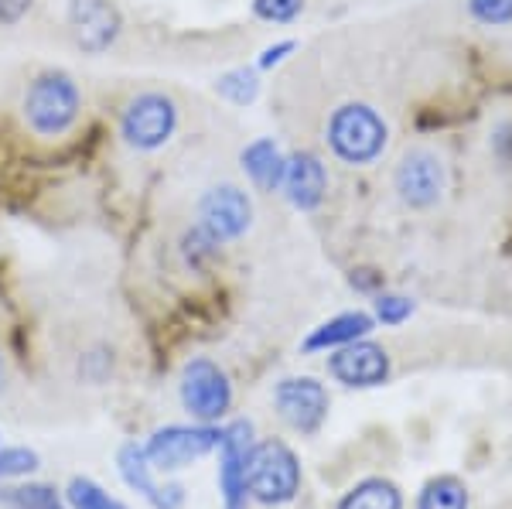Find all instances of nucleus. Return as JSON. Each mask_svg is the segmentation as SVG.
<instances>
[{
	"label": "nucleus",
	"instance_id": "f257e3e1",
	"mask_svg": "<svg viewBox=\"0 0 512 509\" xmlns=\"http://www.w3.org/2000/svg\"><path fill=\"white\" fill-rule=\"evenodd\" d=\"M325 144L335 161L349 168H369L390 144V123L369 103H342L325 120Z\"/></svg>",
	"mask_w": 512,
	"mask_h": 509
},
{
	"label": "nucleus",
	"instance_id": "f03ea898",
	"mask_svg": "<svg viewBox=\"0 0 512 509\" xmlns=\"http://www.w3.org/2000/svg\"><path fill=\"white\" fill-rule=\"evenodd\" d=\"M82 110L79 82L65 69H45L28 82L21 100V117L38 137H62L72 130Z\"/></svg>",
	"mask_w": 512,
	"mask_h": 509
},
{
	"label": "nucleus",
	"instance_id": "7ed1b4c3",
	"mask_svg": "<svg viewBox=\"0 0 512 509\" xmlns=\"http://www.w3.org/2000/svg\"><path fill=\"white\" fill-rule=\"evenodd\" d=\"M219 438V424H164V428H154L151 438L144 441V455L158 475H175L212 455L219 448Z\"/></svg>",
	"mask_w": 512,
	"mask_h": 509
},
{
	"label": "nucleus",
	"instance_id": "20e7f679",
	"mask_svg": "<svg viewBox=\"0 0 512 509\" xmlns=\"http://www.w3.org/2000/svg\"><path fill=\"white\" fill-rule=\"evenodd\" d=\"M301 492V462L280 438H263L250 462V499L260 506H287Z\"/></svg>",
	"mask_w": 512,
	"mask_h": 509
},
{
	"label": "nucleus",
	"instance_id": "39448f33",
	"mask_svg": "<svg viewBox=\"0 0 512 509\" xmlns=\"http://www.w3.org/2000/svg\"><path fill=\"white\" fill-rule=\"evenodd\" d=\"M178 400L198 424H219L233 410V383L216 359L195 356L181 366Z\"/></svg>",
	"mask_w": 512,
	"mask_h": 509
},
{
	"label": "nucleus",
	"instance_id": "423d86ee",
	"mask_svg": "<svg viewBox=\"0 0 512 509\" xmlns=\"http://www.w3.org/2000/svg\"><path fill=\"white\" fill-rule=\"evenodd\" d=\"M393 192L414 212L437 209L448 192V164L434 147H407L393 168Z\"/></svg>",
	"mask_w": 512,
	"mask_h": 509
},
{
	"label": "nucleus",
	"instance_id": "0eeeda50",
	"mask_svg": "<svg viewBox=\"0 0 512 509\" xmlns=\"http://www.w3.org/2000/svg\"><path fill=\"white\" fill-rule=\"evenodd\" d=\"M178 130V103L161 89L130 96L120 113V137L134 151H161Z\"/></svg>",
	"mask_w": 512,
	"mask_h": 509
},
{
	"label": "nucleus",
	"instance_id": "6e6552de",
	"mask_svg": "<svg viewBox=\"0 0 512 509\" xmlns=\"http://www.w3.org/2000/svg\"><path fill=\"white\" fill-rule=\"evenodd\" d=\"M253 448H256V431L253 421H236L222 424V438H219V499L222 509H250V462H253Z\"/></svg>",
	"mask_w": 512,
	"mask_h": 509
},
{
	"label": "nucleus",
	"instance_id": "1a4fd4ad",
	"mask_svg": "<svg viewBox=\"0 0 512 509\" xmlns=\"http://www.w3.org/2000/svg\"><path fill=\"white\" fill-rule=\"evenodd\" d=\"M195 226L216 246L243 240L253 226V199L239 185H212L195 205Z\"/></svg>",
	"mask_w": 512,
	"mask_h": 509
},
{
	"label": "nucleus",
	"instance_id": "9d476101",
	"mask_svg": "<svg viewBox=\"0 0 512 509\" xmlns=\"http://www.w3.org/2000/svg\"><path fill=\"white\" fill-rule=\"evenodd\" d=\"M274 410L294 434L311 438L328 421L332 397H328L325 383L315 380V376H284V380L274 383Z\"/></svg>",
	"mask_w": 512,
	"mask_h": 509
},
{
	"label": "nucleus",
	"instance_id": "9b49d317",
	"mask_svg": "<svg viewBox=\"0 0 512 509\" xmlns=\"http://www.w3.org/2000/svg\"><path fill=\"white\" fill-rule=\"evenodd\" d=\"M65 28L79 52L103 55L123 35V14L117 0H69L65 4Z\"/></svg>",
	"mask_w": 512,
	"mask_h": 509
},
{
	"label": "nucleus",
	"instance_id": "f8f14e48",
	"mask_svg": "<svg viewBox=\"0 0 512 509\" xmlns=\"http://www.w3.org/2000/svg\"><path fill=\"white\" fill-rule=\"evenodd\" d=\"M325 366H328V376L349 390H376V387H383L393 373L390 352L373 339H359L342 349H332Z\"/></svg>",
	"mask_w": 512,
	"mask_h": 509
},
{
	"label": "nucleus",
	"instance_id": "ddd939ff",
	"mask_svg": "<svg viewBox=\"0 0 512 509\" xmlns=\"http://www.w3.org/2000/svg\"><path fill=\"white\" fill-rule=\"evenodd\" d=\"M117 472L123 486L137 492L151 509H181L185 506V489L178 482H158V472L151 469L144 455V445L137 441H123L117 448Z\"/></svg>",
	"mask_w": 512,
	"mask_h": 509
},
{
	"label": "nucleus",
	"instance_id": "4468645a",
	"mask_svg": "<svg viewBox=\"0 0 512 509\" xmlns=\"http://www.w3.org/2000/svg\"><path fill=\"white\" fill-rule=\"evenodd\" d=\"M280 195L294 205L297 212H315L321 209L328 195V168L315 151H291L284 168V185Z\"/></svg>",
	"mask_w": 512,
	"mask_h": 509
},
{
	"label": "nucleus",
	"instance_id": "2eb2a0df",
	"mask_svg": "<svg viewBox=\"0 0 512 509\" xmlns=\"http://www.w3.org/2000/svg\"><path fill=\"white\" fill-rule=\"evenodd\" d=\"M376 332V318L373 311H338L335 318L321 322L318 328H311L308 339L301 342V352L304 356H315V352H332V349H342L349 342H359V339H369Z\"/></svg>",
	"mask_w": 512,
	"mask_h": 509
},
{
	"label": "nucleus",
	"instance_id": "dca6fc26",
	"mask_svg": "<svg viewBox=\"0 0 512 509\" xmlns=\"http://www.w3.org/2000/svg\"><path fill=\"white\" fill-rule=\"evenodd\" d=\"M239 168H243V175L250 178L256 192H280L287 154L274 137H256L239 151Z\"/></svg>",
	"mask_w": 512,
	"mask_h": 509
},
{
	"label": "nucleus",
	"instance_id": "f3484780",
	"mask_svg": "<svg viewBox=\"0 0 512 509\" xmlns=\"http://www.w3.org/2000/svg\"><path fill=\"white\" fill-rule=\"evenodd\" d=\"M335 509H403V492L393 479L366 475L342 492Z\"/></svg>",
	"mask_w": 512,
	"mask_h": 509
},
{
	"label": "nucleus",
	"instance_id": "a211bd4d",
	"mask_svg": "<svg viewBox=\"0 0 512 509\" xmlns=\"http://www.w3.org/2000/svg\"><path fill=\"white\" fill-rule=\"evenodd\" d=\"M0 509H69V499L48 482H0Z\"/></svg>",
	"mask_w": 512,
	"mask_h": 509
},
{
	"label": "nucleus",
	"instance_id": "6ab92c4d",
	"mask_svg": "<svg viewBox=\"0 0 512 509\" xmlns=\"http://www.w3.org/2000/svg\"><path fill=\"white\" fill-rule=\"evenodd\" d=\"M468 486L458 475H434L417 492L414 509H468Z\"/></svg>",
	"mask_w": 512,
	"mask_h": 509
},
{
	"label": "nucleus",
	"instance_id": "aec40b11",
	"mask_svg": "<svg viewBox=\"0 0 512 509\" xmlns=\"http://www.w3.org/2000/svg\"><path fill=\"white\" fill-rule=\"evenodd\" d=\"M216 93L233 106H250V103H256V96H260V72L246 69V65L222 72L216 79Z\"/></svg>",
	"mask_w": 512,
	"mask_h": 509
},
{
	"label": "nucleus",
	"instance_id": "412c9836",
	"mask_svg": "<svg viewBox=\"0 0 512 509\" xmlns=\"http://www.w3.org/2000/svg\"><path fill=\"white\" fill-rule=\"evenodd\" d=\"M65 499H69V509H127L117 496H110V492L99 486L96 479H89V475L69 479Z\"/></svg>",
	"mask_w": 512,
	"mask_h": 509
},
{
	"label": "nucleus",
	"instance_id": "4be33fe9",
	"mask_svg": "<svg viewBox=\"0 0 512 509\" xmlns=\"http://www.w3.org/2000/svg\"><path fill=\"white\" fill-rule=\"evenodd\" d=\"M417 311V301L407 298V294H396V291H379L373 294V318L376 325H386V328H400L403 322H410Z\"/></svg>",
	"mask_w": 512,
	"mask_h": 509
},
{
	"label": "nucleus",
	"instance_id": "5701e85b",
	"mask_svg": "<svg viewBox=\"0 0 512 509\" xmlns=\"http://www.w3.org/2000/svg\"><path fill=\"white\" fill-rule=\"evenodd\" d=\"M41 469V455L24 445H0V482L28 479Z\"/></svg>",
	"mask_w": 512,
	"mask_h": 509
},
{
	"label": "nucleus",
	"instance_id": "b1692460",
	"mask_svg": "<svg viewBox=\"0 0 512 509\" xmlns=\"http://www.w3.org/2000/svg\"><path fill=\"white\" fill-rule=\"evenodd\" d=\"M222 250V246H216L209 240V236L202 233L198 226L185 229V236H181V257H185V264L192 270H202L209 267L212 260H216V253Z\"/></svg>",
	"mask_w": 512,
	"mask_h": 509
},
{
	"label": "nucleus",
	"instance_id": "393cba45",
	"mask_svg": "<svg viewBox=\"0 0 512 509\" xmlns=\"http://www.w3.org/2000/svg\"><path fill=\"white\" fill-rule=\"evenodd\" d=\"M468 14L482 28H509L512 24V0H465Z\"/></svg>",
	"mask_w": 512,
	"mask_h": 509
},
{
	"label": "nucleus",
	"instance_id": "a878e982",
	"mask_svg": "<svg viewBox=\"0 0 512 509\" xmlns=\"http://www.w3.org/2000/svg\"><path fill=\"white\" fill-rule=\"evenodd\" d=\"M113 366H117V359H113V349L96 346V349H89L86 356L79 359V376L86 383H93V387H103V383L113 376Z\"/></svg>",
	"mask_w": 512,
	"mask_h": 509
},
{
	"label": "nucleus",
	"instance_id": "bb28decb",
	"mask_svg": "<svg viewBox=\"0 0 512 509\" xmlns=\"http://www.w3.org/2000/svg\"><path fill=\"white\" fill-rule=\"evenodd\" d=\"M308 0H253V18L267 24H291L304 14Z\"/></svg>",
	"mask_w": 512,
	"mask_h": 509
},
{
	"label": "nucleus",
	"instance_id": "cd10ccee",
	"mask_svg": "<svg viewBox=\"0 0 512 509\" xmlns=\"http://www.w3.org/2000/svg\"><path fill=\"white\" fill-rule=\"evenodd\" d=\"M291 52H297L294 38H284V41H277V45H267L260 52V59H256V69H260V72L277 69V65H284L287 59H291Z\"/></svg>",
	"mask_w": 512,
	"mask_h": 509
},
{
	"label": "nucleus",
	"instance_id": "c85d7f7f",
	"mask_svg": "<svg viewBox=\"0 0 512 509\" xmlns=\"http://www.w3.org/2000/svg\"><path fill=\"white\" fill-rule=\"evenodd\" d=\"M349 284H352L359 294H369V298H373V294H379V291H383V287H386L383 274H379V270H373V267H359V270H352V274H349Z\"/></svg>",
	"mask_w": 512,
	"mask_h": 509
},
{
	"label": "nucleus",
	"instance_id": "c756f323",
	"mask_svg": "<svg viewBox=\"0 0 512 509\" xmlns=\"http://www.w3.org/2000/svg\"><path fill=\"white\" fill-rule=\"evenodd\" d=\"M492 151L499 161H509L512 164V120H502L495 123L492 130Z\"/></svg>",
	"mask_w": 512,
	"mask_h": 509
},
{
	"label": "nucleus",
	"instance_id": "7c9ffc66",
	"mask_svg": "<svg viewBox=\"0 0 512 509\" xmlns=\"http://www.w3.org/2000/svg\"><path fill=\"white\" fill-rule=\"evenodd\" d=\"M35 0H0V24H18L28 18Z\"/></svg>",
	"mask_w": 512,
	"mask_h": 509
},
{
	"label": "nucleus",
	"instance_id": "2f4dec72",
	"mask_svg": "<svg viewBox=\"0 0 512 509\" xmlns=\"http://www.w3.org/2000/svg\"><path fill=\"white\" fill-rule=\"evenodd\" d=\"M4 383H7V359H4V352H0V390H4Z\"/></svg>",
	"mask_w": 512,
	"mask_h": 509
}]
</instances>
